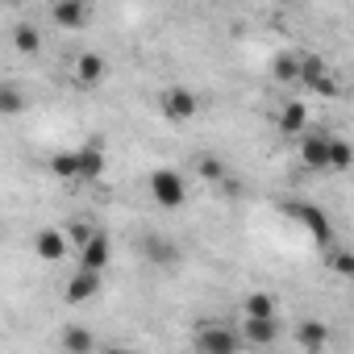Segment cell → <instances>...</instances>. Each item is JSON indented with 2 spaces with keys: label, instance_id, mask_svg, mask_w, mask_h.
Segmentation results:
<instances>
[{
  "label": "cell",
  "instance_id": "6da1fadb",
  "mask_svg": "<svg viewBox=\"0 0 354 354\" xmlns=\"http://www.w3.org/2000/svg\"><path fill=\"white\" fill-rule=\"evenodd\" d=\"M196 354H238L242 350V333L234 325H201L192 337Z\"/></svg>",
  "mask_w": 354,
  "mask_h": 354
},
{
  "label": "cell",
  "instance_id": "7a4b0ae2",
  "mask_svg": "<svg viewBox=\"0 0 354 354\" xmlns=\"http://www.w3.org/2000/svg\"><path fill=\"white\" fill-rule=\"evenodd\" d=\"M150 196H154V205H158V209H184L188 188H184V180H180V171L158 167V171L150 175Z\"/></svg>",
  "mask_w": 354,
  "mask_h": 354
},
{
  "label": "cell",
  "instance_id": "3957f363",
  "mask_svg": "<svg viewBox=\"0 0 354 354\" xmlns=\"http://www.w3.org/2000/svg\"><path fill=\"white\" fill-rule=\"evenodd\" d=\"M283 213H288V217H296V221L308 230V238H313L317 246H329V242H333V221H329L317 205H292V201H288V205H283Z\"/></svg>",
  "mask_w": 354,
  "mask_h": 354
},
{
  "label": "cell",
  "instance_id": "277c9868",
  "mask_svg": "<svg viewBox=\"0 0 354 354\" xmlns=\"http://www.w3.org/2000/svg\"><path fill=\"white\" fill-rule=\"evenodd\" d=\"M158 109L167 121H192L201 113V96L188 92V88H162L158 92Z\"/></svg>",
  "mask_w": 354,
  "mask_h": 354
},
{
  "label": "cell",
  "instance_id": "5b68a950",
  "mask_svg": "<svg viewBox=\"0 0 354 354\" xmlns=\"http://www.w3.org/2000/svg\"><path fill=\"white\" fill-rule=\"evenodd\" d=\"M329 146H333V133L325 129H313L300 138V167L308 171H329Z\"/></svg>",
  "mask_w": 354,
  "mask_h": 354
},
{
  "label": "cell",
  "instance_id": "8992f818",
  "mask_svg": "<svg viewBox=\"0 0 354 354\" xmlns=\"http://www.w3.org/2000/svg\"><path fill=\"white\" fill-rule=\"evenodd\" d=\"M109 259H113V238L104 234V230H96V238L80 250V271H104L109 267Z\"/></svg>",
  "mask_w": 354,
  "mask_h": 354
},
{
  "label": "cell",
  "instance_id": "52a82bcc",
  "mask_svg": "<svg viewBox=\"0 0 354 354\" xmlns=\"http://www.w3.org/2000/svg\"><path fill=\"white\" fill-rule=\"evenodd\" d=\"M67 234L63 230H38L34 234V254L42 259V263H59V259H67Z\"/></svg>",
  "mask_w": 354,
  "mask_h": 354
},
{
  "label": "cell",
  "instance_id": "ba28073f",
  "mask_svg": "<svg viewBox=\"0 0 354 354\" xmlns=\"http://www.w3.org/2000/svg\"><path fill=\"white\" fill-rule=\"evenodd\" d=\"M142 254H146L154 267H162V271L180 263V246L167 242V238H158V234H142Z\"/></svg>",
  "mask_w": 354,
  "mask_h": 354
},
{
  "label": "cell",
  "instance_id": "9c48e42d",
  "mask_svg": "<svg viewBox=\"0 0 354 354\" xmlns=\"http://www.w3.org/2000/svg\"><path fill=\"white\" fill-rule=\"evenodd\" d=\"M63 296H67V304H88L92 296H100V275H96V271H75V275L67 279Z\"/></svg>",
  "mask_w": 354,
  "mask_h": 354
},
{
  "label": "cell",
  "instance_id": "30bf717a",
  "mask_svg": "<svg viewBox=\"0 0 354 354\" xmlns=\"http://www.w3.org/2000/svg\"><path fill=\"white\" fill-rule=\"evenodd\" d=\"M238 333H242V342H250V346H271V342L279 337V321H275V317H246Z\"/></svg>",
  "mask_w": 354,
  "mask_h": 354
},
{
  "label": "cell",
  "instance_id": "8fae6325",
  "mask_svg": "<svg viewBox=\"0 0 354 354\" xmlns=\"http://www.w3.org/2000/svg\"><path fill=\"white\" fill-rule=\"evenodd\" d=\"M296 342H300V350L321 354V350L329 346V325H325V321H317V317H308V321H300V325H296Z\"/></svg>",
  "mask_w": 354,
  "mask_h": 354
},
{
  "label": "cell",
  "instance_id": "7c38bea8",
  "mask_svg": "<svg viewBox=\"0 0 354 354\" xmlns=\"http://www.w3.org/2000/svg\"><path fill=\"white\" fill-rule=\"evenodd\" d=\"M279 133H288V138L308 133V104H304V100H288V104H283V113H279Z\"/></svg>",
  "mask_w": 354,
  "mask_h": 354
},
{
  "label": "cell",
  "instance_id": "4fadbf2b",
  "mask_svg": "<svg viewBox=\"0 0 354 354\" xmlns=\"http://www.w3.org/2000/svg\"><path fill=\"white\" fill-rule=\"evenodd\" d=\"M100 175H104V142L92 138L80 150V180H100Z\"/></svg>",
  "mask_w": 354,
  "mask_h": 354
},
{
  "label": "cell",
  "instance_id": "5bb4252c",
  "mask_svg": "<svg viewBox=\"0 0 354 354\" xmlns=\"http://www.w3.org/2000/svg\"><path fill=\"white\" fill-rule=\"evenodd\" d=\"M104 71H109V63H104V55H96V50H88V55H80V59H75V80H80L84 88L100 84V80H104Z\"/></svg>",
  "mask_w": 354,
  "mask_h": 354
},
{
  "label": "cell",
  "instance_id": "9a60e30c",
  "mask_svg": "<svg viewBox=\"0 0 354 354\" xmlns=\"http://www.w3.org/2000/svg\"><path fill=\"white\" fill-rule=\"evenodd\" d=\"M50 17H55V26H63V30H75V26H84L88 9L80 5V0H59V5L50 9Z\"/></svg>",
  "mask_w": 354,
  "mask_h": 354
},
{
  "label": "cell",
  "instance_id": "2e32d148",
  "mask_svg": "<svg viewBox=\"0 0 354 354\" xmlns=\"http://www.w3.org/2000/svg\"><path fill=\"white\" fill-rule=\"evenodd\" d=\"M92 346H96V342H92V333H88L84 325H67V329H63V350H67V354H92Z\"/></svg>",
  "mask_w": 354,
  "mask_h": 354
},
{
  "label": "cell",
  "instance_id": "e0dca14e",
  "mask_svg": "<svg viewBox=\"0 0 354 354\" xmlns=\"http://www.w3.org/2000/svg\"><path fill=\"white\" fill-rule=\"evenodd\" d=\"M50 171L59 175V180H75V175H80V150H59L50 158Z\"/></svg>",
  "mask_w": 354,
  "mask_h": 354
},
{
  "label": "cell",
  "instance_id": "ac0fdd59",
  "mask_svg": "<svg viewBox=\"0 0 354 354\" xmlns=\"http://www.w3.org/2000/svg\"><path fill=\"white\" fill-rule=\"evenodd\" d=\"M321 75H329L325 59H321V55H300V84H304V88H313Z\"/></svg>",
  "mask_w": 354,
  "mask_h": 354
},
{
  "label": "cell",
  "instance_id": "d6986e66",
  "mask_svg": "<svg viewBox=\"0 0 354 354\" xmlns=\"http://www.w3.org/2000/svg\"><path fill=\"white\" fill-rule=\"evenodd\" d=\"M350 167H354V146L346 138H333V146H329V171H350Z\"/></svg>",
  "mask_w": 354,
  "mask_h": 354
},
{
  "label": "cell",
  "instance_id": "ffe728a7",
  "mask_svg": "<svg viewBox=\"0 0 354 354\" xmlns=\"http://www.w3.org/2000/svg\"><path fill=\"white\" fill-rule=\"evenodd\" d=\"M246 317H275V296L271 292H250L246 296Z\"/></svg>",
  "mask_w": 354,
  "mask_h": 354
},
{
  "label": "cell",
  "instance_id": "44dd1931",
  "mask_svg": "<svg viewBox=\"0 0 354 354\" xmlns=\"http://www.w3.org/2000/svg\"><path fill=\"white\" fill-rule=\"evenodd\" d=\"M275 80H279V84L300 80V55H279V59H275Z\"/></svg>",
  "mask_w": 354,
  "mask_h": 354
},
{
  "label": "cell",
  "instance_id": "7402d4cb",
  "mask_svg": "<svg viewBox=\"0 0 354 354\" xmlns=\"http://www.w3.org/2000/svg\"><path fill=\"white\" fill-rule=\"evenodd\" d=\"M329 271L342 279H354V254L350 250H329Z\"/></svg>",
  "mask_w": 354,
  "mask_h": 354
},
{
  "label": "cell",
  "instance_id": "603a6c76",
  "mask_svg": "<svg viewBox=\"0 0 354 354\" xmlns=\"http://www.w3.org/2000/svg\"><path fill=\"white\" fill-rule=\"evenodd\" d=\"M196 171L205 175V180H221V175H225V162L213 158V154H201V158H196Z\"/></svg>",
  "mask_w": 354,
  "mask_h": 354
},
{
  "label": "cell",
  "instance_id": "cb8c5ba5",
  "mask_svg": "<svg viewBox=\"0 0 354 354\" xmlns=\"http://www.w3.org/2000/svg\"><path fill=\"white\" fill-rule=\"evenodd\" d=\"M13 42H17V50H26V55H30V50L38 55V46H42L38 30H30V26H17V38H13Z\"/></svg>",
  "mask_w": 354,
  "mask_h": 354
},
{
  "label": "cell",
  "instance_id": "d4e9b609",
  "mask_svg": "<svg viewBox=\"0 0 354 354\" xmlns=\"http://www.w3.org/2000/svg\"><path fill=\"white\" fill-rule=\"evenodd\" d=\"M0 109H5L9 117H13V113H21V92H17L13 84H5V88H0Z\"/></svg>",
  "mask_w": 354,
  "mask_h": 354
},
{
  "label": "cell",
  "instance_id": "484cf974",
  "mask_svg": "<svg viewBox=\"0 0 354 354\" xmlns=\"http://www.w3.org/2000/svg\"><path fill=\"white\" fill-rule=\"evenodd\" d=\"M67 238H71V242H80V246H88V242L96 238V230H92L88 221H71V225H67Z\"/></svg>",
  "mask_w": 354,
  "mask_h": 354
},
{
  "label": "cell",
  "instance_id": "4316f807",
  "mask_svg": "<svg viewBox=\"0 0 354 354\" xmlns=\"http://www.w3.org/2000/svg\"><path fill=\"white\" fill-rule=\"evenodd\" d=\"M308 92H317V96H337V92H342V84H337V75H321Z\"/></svg>",
  "mask_w": 354,
  "mask_h": 354
},
{
  "label": "cell",
  "instance_id": "83f0119b",
  "mask_svg": "<svg viewBox=\"0 0 354 354\" xmlns=\"http://www.w3.org/2000/svg\"><path fill=\"white\" fill-rule=\"evenodd\" d=\"M100 354H133V350H121V346H113V350H100Z\"/></svg>",
  "mask_w": 354,
  "mask_h": 354
}]
</instances>
